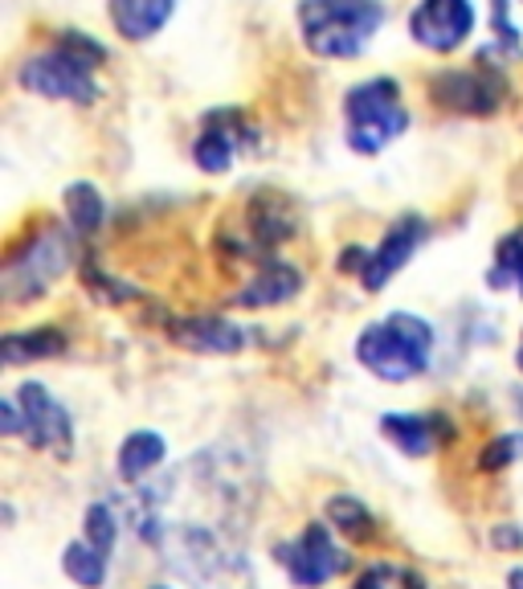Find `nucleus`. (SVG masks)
<instances>
[{"label":"nucleus","instance_id":"f257e3e1","mask_svg":"<svg viewBox=\"0 0 523 589\" xmlns=\"http://www.w3.org/2000/svg\"><path fill=\"white\" fill-rule=\"evenodd\" d=\"M107 62V50L94 38H86L82 29H62L50 50H41L17 70L21 86L41 99L54 103H94L98 99V82H94V66Z\"/></svg>","mask_w":523,"mask_h":589},{"label":"nucleus","instance_id":"f03ea898","mask_svg":"<svg viewBox=\"0 0 523 589\" xmlns=\"http://www.w3.org/2000/svg\"><path fill=\"white\" fill-rule=\"evenodd\" d=\"M385 25L380 0H299V33L315 58L348 62L373 45Z\"/></svg>","mask_w":523,"mask_h":589},{"label":"nucleus","instance_id":"7ed1b4c3","mask_svg":"<svg viewBox=\"0 0 523 589\" xmlns=\"http://www.w3.org/2000/svg\"><path fill=\"white\" fill-rule=\"evenodd\" d=\"M433 356V328L421 316L393 311L389 320L368 323L356 340V361L380 381H409L426 373Z\"/></svg>","mask_w":523,"mask_h":589},{"label":"nucleus","instance_id":"20e7f679","mask_svg":"<svg viewBox=\"0 0 523 589\" xmlns=\"http://www.w3.org/2000/svg\"><path fill=\"white\" fill-rule=\"evenodd\" d=\"M344 120H348V147L360 156H376L405 135L409 111L401 103V86L393 79H368L352 86L344 99Z\"/></svg>","mask_w":523,"mask_h":589},{"label":"nucleus","instance_id":"39448f33","mask_svg":"<svg viewBox=\"0 0 523 589\" xmlns=\"http://www.w3.org/2000/svg\"><path fill=\"white\" fill-rule=\"evenodd\" d=\"M156 545L160 552L168 557L176 574L192 581V586L201 589H229L233 586V574H238V565L233 557L226 552V545L217 540L209 528L201 524H172V528H160L156 533Z\"/></svg>","mask_w":523,"mask_h":589},{"label":"nucleus","instance_id":"423d86ee","mask_svg":"<svg viewBox=\"0 0 523 589\" xmlns=\"http://www.w3.org/2000/svg\"><path fill=\"white\" fill-rule=\"evenodd\" d=\"M70 258H74V241H70L66 229H41L33 238H25L21 250L9 255L4 262V294L13 303H29V299H41L50 291V282H57L66 275Z\"/></svg>","mask_w":523,"mask_h":589},{"label":"nucleus","instance_id":"0eeeda50","mask_svg":"<svg viewBox=\"0 0 523 589\" xmlns=\"http://www.w3.org/2000/svg\"><path fill=\"white\" fill-rule=\"evenodd\" d=\"M430 99L438 107L458 111V115H495L508 99V79L483 62L442 70L430 79Z\"/></svg>","mask_w":523,"mask_h":589},{"label":"nucleus","instance_id":"6e6552de","mask_svg":"<svg viewBox=\"0 0 523 589\" xmlns=\"http://www.w3.org/2000/svg\"><path fill=\"white\" fill-rule=\"evenodd\" d=\"M279 561L286 565L291 581L303 589H315L348 569V552L332 540L327 524H307V533L299 536V545H282Z\"/></svg>","mask_w":523,"mask_h":589},{"label":"nucleus","instance_id":"1a4fd4ad","mask_svg":"<svg viewBox=\"0 0 523 589\" xmlns=\"http://www.w3.org/2000/svg\"><path fill=\"white\" fill-rule=\"evenodd\" d=\"M409 33L417 45H426L433 54H454L474 33V4L470 0H417V9L409 13Z\"/></svg>","mask_w":523,"mask_h":589},{"label":"nucleus","instance_id":"9d476101","mask_svg":"<svg viewBox=\"0 0 523 589\" xmlns=\"http://www.w3.org/2000/svg\"><path fill=\"white\" fill-rule=\"evenodd\" d=\"M17 405H21V417H25L29 446L54 451L57 458H70V451H74V426H70L66 410L50 397V389L29 381V385L17 389Z\"/></svg>","mask_w":523,"mask_h":589},{"label":"nucleus","instance_id":"9b49d317","mask_svg":"<svg viewBox=\"0 0 523 589\" xmlns=\"http://www.w3.org/2000/svg\"><path fill=\"white\" fill-rule=\"evenodd\" d=\"M242 144H254V127L245 123L242 111H233V107L209 111L201 135H197V144H192V161L201 164L205 173L217 176L233 164V156H238V147Z\"/></svg>","mask_w":523,"mask_h":589},{"label":"nucleus","instance_id":"f8f14e48","mask_svg":"<svg viewBox=\"0 0 523 589\" xmlns=\"http://www.w3.org/2000/svg\"><path fill=\"white\" fill-rule=\"evenodd\" d=\"M426 238H430V226H426L421 217L409 214V217H401V221H393L385 241H380V246L373 250V258H368V270L360 275L364 287H368V291H380V287H385V282L414 258V250Z\"/></svg>","mask_w":523,"mask_h":589},{"label":"nucleus","instance_id":"ddd939ff","mask_svg":"<svg viewBox=\"0 0 523 589\" xmlns=\"http://www.w3.org/2000/svg\"><path fill=\"white\" fill-rule=\"evenodd\" d=\"M172 344L188 352H217V356H229V352H242L245 335L238 323L217 320V316H188V320H172L168 328Z\"/></svg>","mask_w":523,"mask_h":589},{"label":"nucleus","instance_id":"4468645a","mask_svg":"<svg viewBox=\"0 0 523 589\" xmlns=\"http://www.w3.org/2000/svg\"><path fill=\"white\" fill-rule=\"evenodd\" d=\"M380 434L409 458H426L446 438V417H417V414H385Z\"/></svg>","mask_w":523,"mask_h":589},{"label":"nucleus","instance_id":"2eb2a0df","mask_svg":"<svg viewBox=\"0 0 523 589\" xmlns=\"http://www.w3.org/2000/svg\"><path fill=\"white\" fill-rule=\"evenodd\" d=\"M303 287V275L295 267H286V262H266V267H258V275L245 282L242 291H238V308H279L286 303L291 294Z\"/></svg>","mask_w":523,"mask_h":589},{"label":"nucleus","instance_id":"dca6fc26","mask_svg":"<svg viewBox=\"0 0 523 589\" xmlns=\"http://www.w3.org/2000/svg\"><path fill=\"white\" fill-rule=\"evenodd\" d=\"M176 0H111V21L127 41L156 38L172 21Z\"/></svg>","mask_w":523,"mask_h":589},{"label":"nucleus","instance_id":"f3484780","mask_svg":"<svg viewBox=\"0 0 523 589\" xmlns=\"http://www.w3.org/2000/svg\"><path fill=\"white\" fill-rule=\"evenodd\" d=\"M164 458H168V442L160 434H151V430H135L119 446V479L139 483L144 475H151V471L160 467Z\"/></svg>","mask_w":523,"mask_h":589},{"label":"nucleus","instance_id":"a211bd4d","mask_svg":"<svg viewBox=\"0 0 523 589\" xmlns=\"http://www.w3.org/2000/svg\"><path fill=\"white\" fill-rule=\"evenodd\" d=\"M66 352V335H57L54 328H38V332H9L0 340V356L4 364H25V361H45Z\"/></svg>","mask_w":523,"mask_h":589},{"label":"nucleus","instance_id":"6ab92c4d","mask_svg":"<svg viewBox=\"0 0 523 589\" xmlns=\"http://www.w3.org/2000/svg\"><path fill=\"white\" fill-rule=\"evenodd\" d=\"M62 197H66L70 226L79 229V234H94V229L103 226V217H107V202H103L98 185H91V180H74Z\"/></svg>","mask_w":523,"mask_h":589},{"label":"nucleus","instance_id":"aec40b11","mask_svg":"<svg viewBox=\"0 0 523 589\" xmlns=\"http://www.w3.org/2000/svg\"><path fill=\"white\" fill-rule=\"evenodd\" d=\"M62 569L82 589H103V581H107V557L86 540H74L62 549Z\"/></svg>","mask_w":523,"mask_h":589},{"label":"nucleus","instance_id":"412c9836","mask_svg":"<svg viewBox=\"0 0 523 589\" xmlns=\"http://www.w3.org/2000/svg\"><path fill=\"white\" fill-rule=\"evenodd\" d=\"M487 282L495 291L499 287H515L523 294V229H515V234H508V238L499 241L495 267L487 270Z\"/></svg>","mask_w":523,"mask_h":589},{"label":"nucleus","instance_id":"4be33fe9","mask_svg":"<svg viewBox=\"0 0 523 589\" xmlns=\"http://www.w3.org/2000/svg\"><path fill=\"white\" fill-rule=\"evenodd\" d=\"M327 520L336 524L339 533H348L352 540H368V536H373V512L364 508L360 499H352V496H332V499H327Z\"/></svg>","mask_w":523,"mask_h":589},{"label":"nucleus","instance_id":"5701e85b","mask_svg":"<svg viewBox=\"0 0 523 589\" xmlns=\"http://www.w3.org/2000/svg\"><path fill=\"white\" fill-rule=\"evenodd\" d=\"M115 540H119V520H115L111 504H91L86 508V545H94L103 557H111Z\"/></svg>","mask_w":523,"mask_h":589},{"label":"nucleus","instance_id":"b1692460","mask_svg":"<svg viewBox=\"0 0 523 589\" xmlns=\"http://www.w3.org/2000/svg\"><path fill=\"white\" fill-rule=\"evenodd\" d=\"M515 458H523V434H503V438L487 442L483 451H479V467L503 471V467H511Z\"/></svg>","mask_w":523,"mask_h":589},{"label":"nucleus","instance_id":"393cba45","mask_svg":"<svg viewBox=\"0 0 523 589\" xmlns=\"http://www.w3.org/2000/svg\"><path fill=\"white\" fill-rule=\"evenodd\" d=\"M25 430V417H21V405L13 397L0 402V434H21Z\"/></svg>","mask_w":523,"mask_h":589},{"label":"nucleus","instance_id":"a878e982","mask_svg":"<svg viewBox=\"0 0 523 589\" xmlns=\"http://www.w3.org/2000/svg\"><path fill=\"white\" fill-rule=\"evenodd\" d=\"M368 250H356V246H352V250H344V255H339V270H348V275H364V270H368Z\"/></svg>","mask_w":523,"mask_h":589},{"label":"nucleus","instance_id":"bb28decb","mask_svg":"<svg viewBox=\"0 0 523 589\" xmlns=\"http://www.w3.org/2000/svg\"><path fill=\"white\" fill-rule=\"evenodd\" d=\"M491 545H499V549H523V533H515L508 524H499L495 533H491Z\"/></svg>","mask_w":523,"mask_h":589},{"label":"nucleus","instance_id":"cd10ccee","mask_svg":"<svg viewBox=\"0 0 523 589\" xmlns=\"http://www.w3.org/2000/svg\"><path fill=\"white\" fill-rule=\"evenodd\" d=\"M385 581H389V569H368V574H360L356 589H385Z\"/></svg>","mask_w":523,"mask_h":589},{"label":"nucleus","instance_id":"c85d7f7f","mask_svg":"<svg viewBox=\"0 0 523 589\" xmlns=\"http://www.w3.org/2000/svg\"><path fill=\"white\" fill-rule=\"evenodd\" d=\"M401 581H405V589H426V581L417 574H401Z\"/></svg>","mask_w":523,"mask_h":589},{"label":"nucleus","instance_id":"c756f323","mask_svg":"<svg viewBox=\"0 0 523 589\" xmlns=\"http://www.w3.org/2000/svg\"><path fill=\"white\" fill-rule=\"evenodd\" d=\"M508 586H511V589H523V569H511Z\"/></svg>","mask_w":523,"mask_h":589},{"label":"nucleus","instance_id":"7c9ffc66","mask_svg":"<svg viewBox=\"0 0 523 589\" xmlns=\"http://www.w3.org/2000/svg\"><path fill=\"white\" fill-rule=\"evenodd\" d=\"M520 369H523V349H520Z\"/></svg>","mask_w":523,"mask_h":589},{"label":"nucleus","instance_id":"2f4dec72","mask_svg":"<svg viewBox=\"0 0 523 589\" xmlns=\"http://www.w3.org/2000/svg\"><path fill=\"white\" fill-rule=\"evenodd\" d=\"M151 589H164V586H151Z\"/></svg>","mask_w":523,"mask_h":589}]
</instances>
